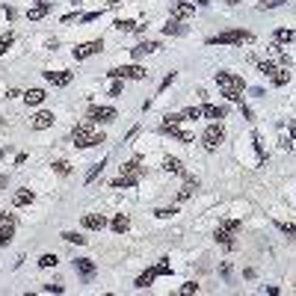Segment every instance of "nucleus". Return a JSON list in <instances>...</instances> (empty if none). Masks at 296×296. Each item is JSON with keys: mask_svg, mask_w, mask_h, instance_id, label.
Listing matches in <instances>:
<instances>
[{"mask_svg": "<svg viewBox=\"0 0 296 296\" xmlns=\"http://www.w3.org/2000/svg\"><path fill=\"white\" fill-rule=\"evenodd\" d=\"M71 140H74L77 148H92V145L107 142V137L104 134H95V130H92V122H83V124H77V127L71 130Z\"/></svg>", "mask_w": 296, "mask_h": 296, "instance_id": "obj_1", "label": "nucleus"}, {"mask_svg": "<svg viewBox=\"0 0 296 296\" xmlns=\"http://www.w3.org/2000/svg\"><path fill=\"white\" fill-rule=\"evenodd\" d=\"M240 225H243L240 219H222L213 231V240L222 243L225 249H234V231H240Z\"/></svg>", "mask_w": 296, "mask_h": 296, "instance_id": "obj_2", "label": "nucleus"}, {"mask_svg": "<svg viewBox=\"0 0 296 296\" xmlns=\"http://www.w3.org/2000/svg\"><path fill=\"white\" fill-rule=\"evenodd\" d=\"M222 142H225V130H222V124L219 122H213L210 127H205V134H202V145H205V151H216Z\"/></svg>", "mask_w": 296, "mask_h": 296, "instance_id": "obj_3", "label": "nucleus"}, {"mask_svg": "<svg viewBox=\"0 0 296 296\" xmlns=\"http://www.w3.org/2000/svg\"><path fill=\"white\" fill-rule=\"evenodd\" d=\"M249 39H252L249 30H225V33H219V36H210L208 45H243Z\"/></svg>", "mask_w": 296, "mask_h": 296, "instance_id": "obj_4", "label": "nucleus"}, {"mask_svg": "<svg viewBox=\"0 0 296 296\" xmlns=\"http://www.w3.org/2000/svg\"><path fill=\"white\" fill-rule=\"evenodd\" d=\"M216 86L222 92H243L246 80L240 74H231V71H216Z\"/></svg>", "mask_w": 296, "mask_h": 296, "instance_id": "obj_5", "label": "nucleus"}, {"mask_svg": "<svg viewBox=\"0 0 296 296\" xmlns=\"http://www.w3.org/2000/svg\"><path fill=\"white\" fill-rule=\"evenodd\" d=\"M116 116L119 113L113 107H89L86 110V122H92V124H113Z\"/></svg>", "mask_w": 296, "mask_h": 296, "instance_id": "obj_6", "label": "nucleus"}, {"mask_svg": "<svg viewBox=\"0 0 296 296\" xmlns=\"http://www.w3.org/2000/svg\"><path fill=\"white\" fill-rule=\"evenodd\" d=\"M107 74L113 80H145V69L142 65H122V69H110Z\"/></svg>", "mask_w": 296, "mask_h": 296, "instance_id": "obj_7", "label": "nucleus"}, {"mask_svg": "<svg viewBox=\"0 0 296 296\" xmlns=\"http://www.w3.org/2000/svg\"><path fill=\"white\" fill-rule=\"evenodd\" d=\"M101 51H104V42H101V39H92V42L77 45L71 53H74V59L80 62V59H89V56H95V53H101Z\"/></svg>", "mask_w": 296, "mask_h": 296, "instance_id": "obj_8", "label": "nucleus"}, {"mask_svg": "<svg viewBox=\"0 0 296 296\" xmlns=\"http://www.w3.org/2000/svg\"><path fill=\"white\" fill-rule=\"evenodd\" d=\"M74 270L80 273V279H83V281H92V279H95V270H98V267H95V261H92V258H77V261H74Z\"/></svg>", "mask_w": 296, "mask_h": 296, "instance_id": "obj_9", "label": "nucleus"}, {"mask_svg": "<svg viewBox=\"0 0 296 296\" xmlns=\"http://www.w3.org/2000/svg\"><path fill=\"white\" fill-rule=\"evenodd\" d=\"M202 116L205 119H213V122H222L228 116V107L225 104H205L202 107Z\"/></svg>", "mask_w": 296, "mask_h": 296, "instance_id": "obj_10", "label": "nucleus"}, {"mask_svg": "<svg viewBox=\"0 0 296 296\" xmlns=\"http://www.w3.org/2000/svg\"><path fill=\"white\" fill-rule=\"evenodd\" d=\"M45 80L51 86H69L71 80H74V74L71 71H45Z\"/></svg>", "mask_w": 296, "mask_h": 296, "instance_id": "obj_11", "label": "nucleus"}, {"mask_svg": "<svg viewBox=\"0 0 296 296\" xmlns=\"http://www.w3.org/2000/svg\"><path fill=\"white\" fill-rule=\"evenodd\" d=\"M195 15V3H187V0H175L172 3V18H192Z\"/></svg>", "mask_w": 296, "mask_h": 296, "instance_id": "obj_12", "label": "nucleus"}, {"mask_svg": "<svg viewBox=\"0 0 296 296\" xmlns=\"http://www.w3.org/2000/svg\"><path fill=\"white\" fill-rule=\"evenodd\" d=\"M51 12H53V3H51V0H45V3L30 6V9H27V18H30V21H42L45 15H51Z\"/></svg>", "mask_w": 296, "mask_h": 296, "instance_id": "obj_13", "label": "nucleus"}, {"mask_svg": "<svg viewBox=\"0 0 296 296\" xmlns=\"http://www.w3.org/2000/svg\"><path fill=\"white\" fill-rule=\"evenodd\" d=\"M51 124H53V113H48V110L36 113L33 119H30V127H33V130H48Z\"/></svg>", "mask_w": 296, "mask_h": 296, "instance_id": "obj_14", "label": "nucleus"}, {"mask_svg": "<svg viewBox=\"0 0 296 296\" xmlns=\"http://www.w3.org/2000/svg\"><path fill=\"white\" fill-rule=\"evenodd\" d=\"M154 51H160V42H140V45L130 48V56L142 59V56H148V53H154Z\"/></svg>", "mask_w": 296, "mask_h": 296, "instance_id": "obj_15", "label": "nucleus"}, {"mask_svg": "<svg viewBox=\"0 0 296 296\" xmlns=\"http://www.w3.org/2000/svg\"><path fill=\"white\" fill-rule=\"evenodd\" d=\"M113 27H116L119 33H145V24H140V21H124V18L113 21Z\"/></svg>", "mask_w": 296, "mask_h": 296, "instance_id": "obj_16", "label": "nucleus"}, {"mask_svg": "<svg viewBox=\"0 0 296 296\" xmlns=\"http://www.w3.org/2000/svg\"><path fill=\"white\" fill-rule=\"evenodd\" d=\"M83 225H86L89 231H104L107 228V216L104 213H86V216H83Z\"/></svg>", "mask_w": 296, "mask_h": 296, "instance_id": "obj_17", "label": "nucleus"}, {"mask_svg": "<svg viewBox=\"0 0 296 296\" xmlns=\"http://www.w3.org/2000/svg\"><path fill=\"white\" fill-rule=\"evenodd\" d=\"M160 130H163V134H169V137H172V140H178V142H192V134L181 130L178 124H160Z\"/></svg>", "mask_w": 296, "mask_h": 296, "instance_id": "obj_18", "label": "nucleus"}, {"mask_svg": "<svg viewBox=\"0 0 296 296\" xmlns=\"http://www.w3.org/2000/svg\"><path fill=\"white\" fill-rule=\"evenodd\" d=\"M296 39V33L290 27H279V30H273V45H290Z\"/></svg>", "mask_w": 296, "mask_h": 296, "instance_id": "obj_19", "label": "nucleus"}, {"mask_svg": "<svg viewBox=\"0 0 296 296\" xmlns=\"http://www.w3.org/2000/svg\"><path fill=\"white\" fill-rule=\"evenodd\" d=\"M140 184V175H119L116 181H113V190H130V187H137Z\"/></svg>", "mask_w": 296, "mask_h": 296, "instance_id": "obj_20", "label": "nucleus"}, {"mask_svg": "<svg viewBox=\"0 0 296 296\" xmlns=\"http://www.w3.org/2000/svg\"><path fill=\"white\" fill-rule=\"evenodd\" d=\"M187 33V24L181 18H169V24L163 27V36H184Z\"/></svg>", "mask_w": 296, "mask_h": 296, "instance_id": "obj_21", "label": "nucleus"}, {"mask_svg": "<svg viewBox=\"0 0 296 296\" xmlns=\"http://www.w3.org/2000/svg\"><path fill=\"white\" fill-rule=\"evenodd\" d=\"M199 190V178H187V181H184V187H181V190H178V202H187V199H190L192 192Z\"/></svg>", "mask_w": 296, "mask_h": 296, "instance_id": "obj_22", "label": "nucleus"}, {"mask_svg": "<svg viewBox=\"0 0 296 296\" xmlns=\"http://www.w3.org/2000/svg\"><path fill=\"white\" fill-rule=\"evenodd\" d=\"M33 202H36L33 190H18L15 195H12V205H15V208H27V205H33Z\"/></svg>", "mask_w": 296, "mask_h": 296, "instance_id": "obj_23", "label": "nucleus"}, {"mask_svg": "<svg viewBox=\"0 0 296 296\" xmlns=\"http://www.w3.org/2000/svg\"><path fill=\"white\" fill-rule=\"evenodd\" d=\"M12 237H15V219L0 222V246H9L12 243Z\"/></svg>", "mask_w": 296, "mask_h": 296, "instance_id": "obj_24", "label": "nucleus"}, {"mask_svg": "<svg viewBox=\"0 0 296 296\" xmlns=\"http://www.w3.org/2000/svg\"><path fill=\"white\" fill-rule=\"evenodd\" d=\"M157 276H160V273H157V267H148V270L142 273L140 279L134 281V287H140V290H145V287H148V284H151V281H154Z\"/></svg>", "mask_w": 296, "mask_h": 296, "instance_id": "obj_25", "label": "nucleus"}, {"mask_svg": "<svg viewBox=\"0 0 296 296\" xmlns=\"http://www.w3.org/2000/svg\"><path fill=\"white\" fill-rule=\"evenodd\" d=\"M122 175H140V178H142V175H145V169H142L140 157H130V160L122 166Z\"/></svg>", "mask_w": 296, "mask_h": 296, "instance_id": "obj_26", "label": "nucleus"}, {"mask_svg": "<svg viewBox=\"0 0 296 296\" xmlns=\"http://www.w3.org/2000/svg\"><path fill=\"white\" fill-rule=\"evenodd\" d=\"M48 95H45V89H30V92H24V101H27V107H36L42 104Z\"/></svg>", "mask_w": 296, "mask_h": 296, "instance_id": "obj_27", "label": "nucleus"}, {"mask_svg": "<svg viewBox=\"0 0 296 296\" xmlns=\"http://www.w3.org/2000/svg\"><path fill=\"white\" fill-rule=\"evenodd\" d=\"M163 169L169 175H184V163H181L178 157H166V160H163Z\"/></svg>", "mask_w": 296, "mask_h": 296, "instance_id": "obj_28", "label": "nucleus"}, {"mask_svg": "<svg viewBox=\"0 0 296 296\" xmlns=\"http://www.w3.org/2000/svg\"><path fill=\"white\" fill-rule=\"evenodd\" d=\"M127 228H130V216H127V213H116V219H113V231H116V234H124Z\"/></svg>", "mask_w": 296, "mask_h": 296, "instance_id": "obj_29", "label": "nucleus"}, {"mask_svg": "<svg viewBox=\"0 0 296 296\" xmlns=\"http://www.w3.org/2000/svg\"><path fill=\"white\" fill-rule=\"evenodd\" d=\"M270 80H273V86H284V83H290V71L287 69H276L270 74Z\"/></svg>", "mask_w": 296, "mask_h": 296, "instance_id": "obj_30", "label": "nucleus"}, {"mask_svg": "<svg viewBox=\"0 0 296 296\" xmlns=\"http://www.w3.org/2000/svg\"><path fill=\"white\" fill-rule=\"evenodd\" d=\"M56 264H59V258H56L53 252H45V255L39 258V267H42V270H51V267H56Z\"/></svg>", "mask_w": 296, "mask_h": 296, "instance_id": "obj_31", "label": "nucleus"}, {"mask_svg": "<svg viewBox=\"0 0 296 296\" xmlns=\"http://www.w3.org/2000/svg\"><path fill=\"white\" fill-rule=\"evenodd\" d=\"M59 237H62L65 243H77V246H83V243H86V237H83V234H77V231H62Z\"/></svg>", "mask_w": 296, "mask_h": 296, "instance_id": "obj_32", "label": "nucleus"}, {"mask_svg": "<svg viewBox=\"0 0 296 296\" xmlns=\"http://www.w3.org/2000/svg\"><path fill=\"white\" fill-rule=\"evenodd\" d=\"M104 166H107V160H101V163H92V169L86 172V184H92V181H95L98 175L104 172Z\"/></svg>", "mask_w": 296, "mask_h": 296, "instance_id": "obj_33", "label": "nucleus"}, {"mask_svg": "<svg viewBox=\"0 0 296 296\" xmlns=\"http://www.w3.org/2000/svg\"><path fill=\"white\" fill-rule=\"evenodd\" d=\"M154 267H157V273H160V276H172V264H169V258H160Z\"/></svg>", "mask_w": 296, "mask_h": 296, "instance_id": "obj_34", "label": "nucleus"}, {"mask_svg": "<svg viewBox=\"0 0 296 296\" xmlns=\"http://www.w3.org/2000/svg\"><path fill=\"white\" fill-rule=\"evenodd\" d=\"M287 0H264V3H258V12H267V9H279V6H284Z\"/></svg>", "mask_w": 296, "mask_h": 296, "instance_id": "obj_35", "label": "nucleus"}, {"mask_svg": "<svg viewBox=\"0 0 296 296\" xmlns=\"http://www.w3.org/2000/svg\"><path fill=\"white\" fill-rule=\"evenodd\" d=\"M276 228H279L281 234H287L290 240H296V225H290V222H276Z\"/></svg>", "mask_w": 296, "mask_h": 296, "instance_id": "obj_36", "label": "nucleus"}, {"mask_svg": "<svg viewBox=\"0 0 296 296\" xmlns=\"http://www.w3.org/2000/svg\"><path fill=\"white\" fill-rule=\"evenodd\" d=\"M252 145H255V151H258V157H261V163H264V160H267V151H264L261 137H258V134H252Z\"/></svg>", "mask_w": 296, "mask_h": 296, "instance_id": "obj_37", "label": "nucleus"}, {"mask_svg": "<svg viewBox=\"0 0 296 296\" xmlns=\"http://www.w3.org/2000/svg\"><path fill=\"white\" fill-rule=\"evenodd\" d=\"M175 213H178V208H157L154 210L157 219H169V216H175Z\"/></svg>", "mask_w": 296, "mask_h": 296, "instance_id": "obj_38", "label": "nucleus"}, {"mask_svg": "<svg viewBox=\"0 0 296 296\" xmlns=\"http://www.w3.org/2000/svg\"><path fill=\"white\" fill-rule=\"evenodd\" d=\"M53 169H56L59 175H71V163H69V160H56V163H53Z\"/></svg>", "mask_w": 296, "mask_h": 296, "instance_id": "obj_39", "label": "nucleus"}, {"mask_svg": "<svg viewBox=\"0 0 296 296\" xmlns=\"http://www.w3.org/2000/svg\"><path fill=\"white\" fill-rule=\"evenodd\" d=\"M178 122H184V113H166L163 116V124H178Z\"/></svg>", "mask_w": 296, "mask_h": 296, "instance_id": "obj_40", "label": "nucleus"}, {"mask_svg": "<svg viewBox=\"0 0 296 296\" xmlns=\"http://www.w3.org/2000/svg\"><path fill=\"white\" fill-rule=\"evenodd\" d=\"M276 69H279L276 62H258V71H261V74H267V77H270V74H273Z\"/></svg>", "mask_w": 296, "mask_h": 296, "instance_id": "obj_41", "label": "nucleus"}, {"mask_svg": "<svg viewBox=\"0 0 296 296\" xmlns=\"http://www.w3.org/2000/svg\"><path fill=\"white\" fill-rule=\"evenodd\" d=\"M184 119H202V107H187L184 110Z\"/></svg>", "mask_w": 296, "mask_h": 296, "instance_id": "obj_42", "label": "nucleus"}, {"mask_svg": "<svg viewBox=\"0 0 296 296\" xmlns=\"http://www.w3.org/2000/svg\"><path fill=\"white\" fill-rule=\"evenodd\" d=\"M122 92H124V83H122V80H113V86H110V95H113V98H119Z\"/></svg>", "mask_w": 296, "mask_h": 296, "instance_id": "obj_43", "label": "nucleus"}, {"mask_svg": "<svg viewBox=\"0 0 296 296\" xmlns=\"http://www.w3.org/2000/svg\"><path fill=\"white\" fill-rule=\"evenodd\" d=\"M12 42H15V36H12V33H6V36H3V39H0V53H6V48H9Z\"/></svg>", "mask_w": 296, "mask_h": 296, "instance_id": "obj_44", "label": "nucleus"}, {"mask_svg": "<svg viewBox=\"0 0 296 296\" xmlns=\"http://www.w3.org/2000/svg\"><path fill=\"white\" fill-rule=\"evenodd\" d=\"M181 293H199V284L195 281H184L181 284Z\"/></svg>", "mask_w": 296, "mask_h": 296, "instance_id": "obj_45", "label": "nucleus"}, {"mask_svg": "<svg viewBox=\"0 0 296 296\" xmlns=\"http://www.w3.org/2000/svg\"><path fill=\"white\" fill-rule=\"evenodd\" d=\"M172 83H175V71H172V74H166V77H163V83H160V92H163V89H169Z\"/></svg>", "mask_w": 296, "mask_h": 296, "instance_id": "obj_46", "label": "nucleus"}, {"mask_svg": "<svg viewBox=\"0 0 296 296\" xmlns=\"http://www.w3.org/2000/svg\"><path fill=\"white\" fill-rule=\"evenodd\" d=\"M65 287L62 284H45V293H62Z\"/></svg>", "mask_w": 296, "mask_h": 296, "instance_id": "obj_47", "label": "nucleus"}, {"mask_svg": "<svg viewBox=\"0 0 296 296\" xmlns=\"http://www.w3.org/2000/svg\"><path fill=\"white\" fill-rule=\"evenodd\" d=\"M71 21H80L77 12H69V15H62V24H71Z\"/></svg>", "mask_w": 296, "mask_h": 296, "instance_id": "obj_48", "label": "nucleus"}, {"mask_svg": "<svg viewBox=\"0 0 296 296\" xmlns=\"http://www.w3.org/2000/svg\"><path fill=\"white\" fill-rule=\"evenodd\" d=\"M6 184H9V175L0 172V190H6Z\"/></svg>", "mask_w": 296, "mask_h": 296, "instance_id": "obj_49", "label": "nucleus"}, {"mask_svg": "<svg viewBox=\"0 0 296 296\" xmlns=\"http://www.w3.org/2000/svg\"><path fill=\"white\" fill-rule=\"evenodd\" d=\"M290 140H296V119L290 122Z\"/></svg>", "mask_w": 296, "mask_h": 296, "instance_id": "obj_50", "label": "nucleus"}, {"mask_svg": "<svg viewBox=\"0 0 296 296\" xmlns=\"http://www.w3.org/2000/svg\"><path fill=\"white\" fill-rule=\"evenodd\" d=\"M12 219V213H0V222H9Z\"/></svg>", "mask_w": 296, "mask_h": 296, "instance_id": "obj_51", "label": "nucleus"}, {"mask_svg": "<svg viewBox=\"0 0 296 296\" xmlns=\"http://www.w3.org/2000/svg\"><path fill=\"white\" fill-rule=\"evenodd\" d=\"M119 3H122V0H107V6H110V9H113V6H119Z\"/></svg>", "mask_w": 296, "mask_h": 296, "instance_id": "obj_52", "label": "nucleus"}, {"mask_svg": "<svg viewBox=\"0 0 296 296\" xmlns=\"http://www.w3.org/2000/svg\"><path fill=\"white\" fill-rule=\"evenodd\" d=\"M195 3H199V6H208L210 0H195Z\"/></svg>", "mask_w": 296, "mask_h": 296, "instance_id": "obj_53", "label": "nucleus"}, {"mask_svg": "<svg viewBox=\"0 0 296 296\" xmlns=\"http://www.w3.org/2000/svg\"><path fill=\"white\" fill-rule=\"evenodd\" d=\"M36 3H45V0H36Z\"/></svg>", "mask_w": 296, "mask_h": 296, "instance_id": "obj_54", "label": "nucleus"}]
</instances>
